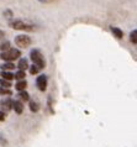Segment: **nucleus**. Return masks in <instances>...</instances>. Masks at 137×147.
Returning a JSON list of instances; mask_svg holds the SVG:
<instances>
[{
	"label": "nucleus",
	"instance_id": "14",
	"mask_svg": "<svg viewBox=\"0 0 137 147\" xmlns=\"http://www.w3.org/2000/svg\"><path fill=\"white\" fill-rule=\"evenodd\" d=\"M20 99L24 100V101H27V100H30V95H29V93L25 92V90H22V92H20L19 93V95H17Z\"/></svg>",
	"mask_w": 137,
	"mask_h": 147
},
{
	"label": "nucleus",
	"instance_id": "22",
	"mask_svg": "<svg viewBox=\"0 0 137 147\" xmlns=\"http://www.w3.org/2000/svg\"><path fill=\"white\" fill-rule=\"evenodd\" d=\"M4 15H7V16H9V18H11V16H13V13H11L10 10H6L5 13H4Z\"/></svg>",
	"mask_w": 137,
	"mask_h": 147
},
{
	"label": "nucleus",
	"instance_id": "3",
	"mask_svg": "<svg viewBox=\"0 0 137 147\" xmlns=\"http://www.w3.org/2000/svg\"><path fill=\"white\" fill-rule=\"evenodd\" d=\"M9 25L14 28V30H20V31H34V25L29 22H25L22 20H13L9 22Z\"/></svg>",
	"mask_w": 137,
	"mask_h": 147
},
{
	"label": "nucleus",
	"instance_id": "4",
	"mask_svg": "<svg viewBox=\"0 0 137 147\" xmlns=\"http://www.w3.org/2000/svg\"><path fill=\"white\" fill-rule=\"evenodd\" d=\"M31 37L27 35H17L15 37V43L17 47H21V48H27L31 45Z\"/></svg>",
	"mask_w": 137,
	"mask_h": 147
},
{
	"label": "nucleus",
	"instance_id": "10",
	"mask_svg": "<svg viewBox=\"0 0 137 147\" xmlns=\"http://www.w3.org/2000/svg\"><path fill=\"white\" fill-rule=\"evenodd\" d=\"M27 87V82L24 79V80H19L17 83H16L15 85V88H16V90H19V92H22V90H25Z\"/></svg>",
	"mask_w": 137,
	"mask_h": 147
},
{
	"label": "nucleus",
	"instance_id": "19",
	"mask_svg": "<svg viewBox=\"0 0 137 147\" xmlns=\"http://www.w3.org/2000/svg\"><path fill=\"white\" fill-rule=\"evenodd\" d=\"M0 85H1V88H6V89H9L11 87V84H10V82H7V80H4V79H0Z\"/></svg>",
	"mask_w": 137,
	"mask_h": 147
},
{
	"label": "nucleus",
	"instance_id": "6",
	"mask_svg": "<svg viewBox=\"0 0 137 147\" xmlns=\"http://www.w3.org/2000/svg\"><path fill=\"white\" fill-rule=\"evenodd\" d=\"M1 108H3V113H5V114H6V111H9V110L13 109V100H11L10 98H7V99L3 100Z\"/></svg>",
	"mask_w": 137,
	"mask_h": 147
},
{
	"label": "nucleus",
	"instance_id": "9",
	"mask_svg": "<svg viewBox=\"0 0 137 147\" xmlns=\"http://www.w3.org/2000/svg\"><path fill=\"white\" fill-rule=\"evenodd\" d=\"M110 28H111V32H112V34H114V36H115L116 38L121 40V38L124 37V32H122V30H121V28H119V27H115V26H111Z\"/></svg>",
	"mask_w": 137,
	"mask_h": 147
},
{
	"label": "nucleus",
	"instance_id": "20",
	"mask_svg": "<svg viewBox=\"0 0 137 147\" xmlns=\"http://www.w3.org/2000/svg\"><path fill=\"white\" fill-rule=\"evenodd\" d=\"M29 68H30V73H31L32 76H34V74H37V73L40 72L38 67H36L35 64H32V66H31V67H29Z\"/></svg>",
	"mask_w": 137,
	"mask_h": 147
},
{
	"label": "nucleus",
	"instance_id": "18",
	"mask_svg": "<svg viewBox=\"0 0 137 147\" xmlns=\"http://www.w3.org/2000/svg\"><path fill=\"white\" fill-rule=\"evenodd\" d=\"M0 94H1V95H11V94H13V92L10 90V89H6V88H1L0 87Z\"/></svg>",
	"mask_w": 137,
	"mask_h": 147
},
{
	"label": "nucleus",
	"instance_id": "8",
	"mask_svg": "<svg viewBox=\"0 0 137 147\" xmlns=\"http://www.w3.org/2000/svg\"><path fill=\"white\" fill-rule=\"evenodd\" d=\"M17 68H19V71H24V72H25L26 69L29 68V61H27L26 58H21L19 61Z\"/></svg>",
	"mask_w": 137,
	"mask_h": 147
},
{
	"label": "nucleus",
	"instance_id": "15",
	"mask_svg": "<svg viewBox=\"0 0 137 147\" xmlns=\"http://www.w3.org/2000/svg\"><path fill=\"white\" fill-rule=\"evenodd\" d=\"M30 110L31 111H34V113H37L38 110H40V107H38V104L36 103V101H30Z\"/></svg>",
	"mask_w": 137,
	"mask_h": 147
},
{
	"label": "nucleus",
	"instance_id": "5",
	"mask_svg": "<svg viewBox=\"0 0 137 147\" xmlns=\"http://www.w3.org/2000/svg\"><path fill=\"white\" fill-rule=\"evenodd\" d=\"M47 83H48V82H47V77L45 74L38 76L37 79H36V85H37L38 90H41V92H45L47 89Z\"/></svg>",
	"mask_w": 137,
	"mask_h": 147
},
{
	"label": "nucleus",
	"instance_id": "1",
	"mask_svg": "<svg viewBox=\"0 0 137 147\" xmlns=\"http://www.w3.org/2000/svg\"><path fill=\"white\" fill-rule=\"evenodd\" d=\"M30 57H31V59H32V62H34L35 66L38 67V69H43L46 67V59L40 50L34 48V50L30 52Z\"/></svg>",
	"mask_w": 137,
	"mask_h": 147
},
{
	"label": "nucleus",
	"instance_id": "2",
	"mask_svg": "<svg viewBox=\"0 0 137 147\" xmlns=\"http://www.w3.org/2000/svg\"><path fill=\"white\" fill-rule=\"evenodd\" d=\"M21 56V52H20L17 48H9V50L1 52L0 55V58L4 59L5 62H14L15 59H17L19 57Z\"/></svg>",
	"mask_w": 137,
	"mask_h": 147
},
{
	"label": "nucleus",
	"instance_id": "11",
	"mask_svg": "<svg viewBox=\"0 0 137 147\" xmlns=\"http://www.w3.org/2000/svg\"><path fill=\"white\" fill-rule=\"evenodd\" d=\"M1 69H3V72H9V71H13V69L15 68L14 66V63H10V62H6V63H4L1 64Z\"/></svg>",
	"mask_w": 137,
	"mask_h": 147
},
{
	"label": "nucleus",
	"instance_id": "16",
	"mask_svg": "<svg viewBox=\"0 0 137 147\" xmlns=\"http://www.w3.org/2000/svg\"><path fill=\"white\" fill-rule=\"evenodd\" d=\"M130 41L134 45L137 43V30H132V32L130 34Z\"/></svg>",
	"mask_w": 137,
	"mask_h": 147
},
{
	"label": "nucleus",
	"instance_id": "21",
	"mask_svg": "<svg viewBox=\"0 0 137 147\" xmlns=\"http://www.w3.org/2000/svg\"><path fill=\"white\" fill-rule=\"evenodd\" d=\"M5 117H6V114L3 113V111H0V121H4V120H5Z\"/></svg>",
	"mask_w": 137,
	"mask_h": 147
},
{
	"label": "nucleus",
	"instance_id": "17",
	"mask_svg": "<svg viewBox=\"0 0 137 147\" xmlns=\"http://www.w3.org/2000/svg\"><path fill=\"white\" fill-rule=\"evenodd\" d=\"M9 47H10V42H9V41H5V42L0 43V50H1L3 52L6 51V50H9Z\"/></svg>",
	"mask_w": 137,
	"mask_h": 147
},
{
	"label": "nucleus",
	"instance_id": "7",
	"mask_svg": "<svg viewBox=\"0 0 137 147\" xmlns=\"http://www.w3.org/2000/svg\"><path fill=\"white\" fill-rule=\"evenodd\" d=\"M13 109L15 110L16 114L20 115V114H22V111H24V104L20 100H15V101H13Z\"/></svg>",
	"mask_w": 137,
	"mask_h": 147
},
{
	"label": "nucleus",
	"instance_id": "23",
	"mask_svg": "<svg viewBox=\"0 0 137 147\" xmlns=\"http://www.w3.org/2000/svg\"><path fill=\"white\" fill-rule=\"evenodd\" d=\"M4 36H5V34H4V31H1V30H0V38H3Z\"/></svg>",
	"mask_w": 137,
	"mask_h": 147
},
{
	"label": "nucleus",
	"instance_id": "12",
	"mask_svg": "<svg viewBox=\"0 0 137 147\" xmlns=\"http://www.w3.org/2000/svg\"><path fill=\"white\" fill-rule=\"evenodd\" d=\"M1 77L4 80H7V82H10V80H13L14 79V74L13 73H10V72H3L1 73Z\"/></svg>",
	"mask_w": 137,
	"mask_h": 147
},
{
	"label": "nucleus",
	"instance_id": "13",
	"mask_svg": "<svg viewBox=\"0 0 137 147\" xmlns=\"http://www.w3.org/2000/svg\"><path fill=\"white\" fill-rule=\"evenodd\" d=\"M25 77H26V74H25V72L24 71H19V72H16L14 74V78L17 79V80H24L25 79Z\"/></svg>",
	"mask_w": 137,
	"mask_h": 147
}]
</instances>
